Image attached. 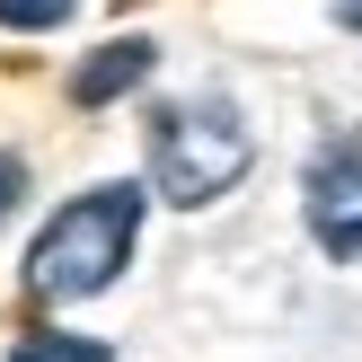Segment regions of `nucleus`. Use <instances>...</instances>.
<instances>
[{
    "label": "nucleus",
    "instance_id": "2",
    "mask_svg": "<svg viewBox=\"0 0 362 362\" xmlns=\"http://www.w3.org/2000/svg\"><path fill=\"white\" fill-rule=\"evenodd\" d=\"M247 168H257V133H247V115L230 98H177L151 115V186L177 212L221 204Z\"/></svg>",
    "mask_w": 362,
    "mask_h": 362
},
{
    "label": "nucleus",
    "instance_id": "8",
    "mask_svg": "<svg viewBox=\"0 0 362 362\" xmlns=\"http://www.w3.org/2000/svg\"><path fill=\"white\" fill-rule=\"evenodd\" d=\"M336 18H345V27H362V0H345V9H336Z\"/></svg>",
    "mask_w": 362,
    "mask_h": 362
},
{
    "label": "nucleus",
    "instance_id": "6",
    "mask_svg": "<svg viewBox=\"0 0 362 362\" xmlns=\"http://www.w3.org/2000/svg\"><path fill=\"white\" fill-rule=\"evenodd\" d=\"M71 9H80V0H0V27L9 35H45V27H62Z\"/></svg>",
    "mask_w": 362,
    "mask_h": 362
},
{
    "label": "nucleus",
    "instance_id": "4",
    "mask_svg": "<svg viewBox=\"0 0 362 362\" xmlns=\"http://www.w3.org/2000/svg\"><path fill=\"white\" fill-rule=\"evenodd\" d=\"M151 62H159V53H151V35H115V45H98L80 71H71V98H80V106H115L124 88H141V80H151Z\"/></svg>",
    "mask_w": 362,
    "mask_h": 362
},
{
    "label": "nucleus",
    "instance_id": "1",
    "mask_svg": "<svg viewBox=\"0 0 362 362\" xmlns=\"http://www.w3.org/2000/svg\"><path fill=\"white\" fill-rule=\"evenodd\" d=\"M133 239H141V186H88V194H71V204L35 230V247H27V292L35 300H88V292H106V283L124 274V257H133Z\"/></svg>",
    "mask_w": 362,
    "mask_h": 362
},
{
    "label": "nucleus",
    "instance_id": "3",
    "mask_svg": "<svg viewBox=\"0 0 362 362\" xmlns=\"http://www.w3.org/2000/svg\"><path fill=\"white\" fill-rule=\"evenodd\" d=\"M300 212H310V239L327 257H362V141L318 151L310 186H300Z\"/></svg>",
    "mask_w": 362,
    "mask_h": 362
},
{
    "label": "nucleus",
    "instance_id": "5",
    "mask_svg": "<svg viewBox=\"0 0 362 362\" xmlns=\"http://www.w3.org/2000/svg\"><path fill=\"white\" fill-rule=\"evenodd\" d=\"M9 362H115L106 345H88V336H27Z\"/></svg>",
    "mask_w": 362,
    "mask_h": 362
},
{
    "label": "nucleus",
    "instance_id": "7",
    "mask_svg": "<svg viewBox=\"0 0 362 362\" xmlns=\"http://www.w3.org/2000/svg\"><path fill=\"white\" fill-rule=\"evenodd\" d=\"M18 204H27V159H18V151H0V221H9Z\"/></svg>",
    "mask_w": 362,
    "mask_h": 362
}]
</instances>
